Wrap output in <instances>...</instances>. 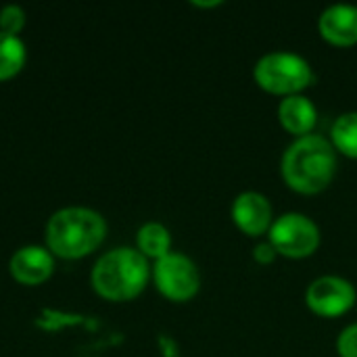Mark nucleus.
Wrapping results in <instances>:
<instances>
[{
    "instance_id": "obj_16",
    "label": "nucleus",
    "mask_w": 357,
    "mask_h": 357,
    "mask_svg": "<svg viewBox=\"0 0 357 357\" xmlns=\"http://www.w3.org/2000/svg\"><path fill=\"white\" fill-rule=\"evenodd\" d=\"M337 354L339 357H357V322L345 326L337 337Z\"/></svg>"
},
{
    "instance_id": "obj_12",
    "label": "nucleus",
    "mask_w": 357,
    "mask_h": 357,
    "mask_svg": "<svg viewBox=\"0 0 357 357\" xmlns=\"http://www.w3.org/2000/svg\"><path fill=\"white\" fill-rule=\"evenodd\" d=\"M136 249L146 259H161L167 253H172V234L169 230L159 222H146L138 228L136 234Z\"/></svg>"
},
{
    "instance_id": "obj_3",
    "label": "nucleus",
    "mask_w": 357,
    "mask_h": 357,
    "mask_svg": "<svg viewBox=\"0 0 357 357\" xmlns=\"http://www.w3.org/2000/svg\"><path fill=\"white\" fill-rule=\"evenodd\" d=\"M107 236L105 218L90 207H65L52 213L46 224V245L52 255L77 259L94 249Z\"/></svg>"
},
{
    "instance_id": "obj_15",
    "label": "nucleus",
    "mask_w": 357,
    "mask_h": 357,
    "mask_svg": "<svg viewBox=\"0 0 357 357\" xmlns=\"http://www.w3.org/2000/svg\"><path fill=\"white\" fill-rule=\"evenodd\" d=\"M25 25V13L17 4H6L0 10V31L17 36Z\"/></svg>"
},
{
    "instance_id": "obj_4",
    "label": "nucleus",
    "mask_w": 357,
    "mask_h": 357,
    "mask_svg": "<svg viewBox=\"0 0 357 357\" xmlns=\"http://www.w3.org/2000/svg\"><path fill=\"white\" fill-rule=\"evenodd\" d=\"M253 79L257 88L272 96L303 94L316 82L312 63L293 50H272L257 59L253 65Z\"/></svg>"
},
{
    "instance_id": "obj_18",
    "label": "nucleus",
    "mask_w": 357,
    "mask_h": 357,
    "mask_svg": "<svg viewBox=\"0 0 357 357\" xmlns=\"http://www.w3.org/2000/svg\"><path fill=\"white\" fill-rule=\"evenodd\" d=\"M224 2L222 0H213V2H192V6H199V8H215V6H222Z\"/></svg>"
},
{
    "instance_id": "obj_2",
    "label": "nucleus",
    "mask_w": 357,
    "mask_h": 357,
    "mask_svg": "<svg viewBox=\"0 0 357 357\" xmlns=\"http://www.w3.org/2000/svg\"><path fill=\"white\" fill-rule=\"evenodd\" d=\"M149 259L132 247H117L98 257L92 268L94 291L109 301H132L149 284Z\"/></svg>"
},
{
    "instance_id": "obj_10",
    "label": "nucleus",
    "mask_w": 357,
    "mask_h": 357,
    "mask_svg": "<svg viewBox=\"0 0 357 357\" xmlns=\"http://www.w3.org/2000/svg\"><path fill=\"white\" fill-rule=\"evenodd\" d=\"M8 268L17 282L33 287V284H42L44 280L50 278V274L54 270V257L46 247L27 245V247H21L19 251H15Z\"/></svg>"
},
{
    "instance_id": "obj_8",
    "label": "nucleus",
    "mask_w": 357,
    "mask_h": 357,
    "mask_svg": "<svg viewBox=\"0 0 357 357\" xmlns=\"http://www.w3.org/2000/svg\"><path fill=\"white\" fill-rule=\"evenodd\" d=\"M230 218L234 226L249 238L268 236L274 224V207L264 192L245 190L234 197L230 207Z\"/></svg>"
},
{
    "instance_id": "obj_6",
    "label": "nucleus",
    "mask_w": 357,
    "mask_h": 357,
    "mask_svg": "<svg viewBox=\"0 0 357 357\" xmlns=\"http://www.w3.org/2000/svg\"><path fill=\"white\" fill-rule=\"evenodd\" d=\"M151 276L157 291L174 303H186L201 291V272L197 264L180 251H172L157 259Z\"/></svg>"
},
{
    "instance_id": "obj_17",
    "label": "nucleus",
    "mask_w": 357,
    "mask_h": 357,
    "mask_svg": "<svg viewBox=\"0 0 357 357\" xmlns=\"http://www.w3.org/2000/svg\"><path fill=\"white\" fill-rule=\"evenodd\" d=\"M251 255H253V261L259 264V266H272L278 259V253H276V249L272 247V243L268 238L261 241V243H257L253 247V253Z\"/></svg>"
},
{
    "instance_id": "obj_13",
    "label": "nucleus",
    "mask_w": 357,
    "mask_h": 357,
    "mask_svg": "<svg viewBox=\"0 0 357 357\" xmlns=\"http://www.w3.org/2000/svg\"><path fill=\"white\" fill-rule=\"evenodd\" d=\"M331 142L335 151L357 161V111L341 113L331 128Z\"/></svg>"
},
{
    "instance_id": "obj_1",
    "label": "nucleus",
    "mask_w": 357,
    "mask_h": 357,
    "mask_svg": "<svg viewBox=\"0 0 357 357\" xmlns=\"http://www.w3.org/2000/svg\"><path fill=\"white\" fill-rule=\"evenodd\" d=\"M339 153L331 138L322 134H310L293 138L280 157V176L287 188L297 195L314 197L324 192L337 178Z\"/></svg>"
},
{
    "instance_id": "obj_5",
    "label": "nucleus",
    "mask_w": 357,
    "mask_h": 357,
    "mask_svg": "<svg viewBox=\"0 0 357 357\" xmlns=\"http://www.w3.org/2000/svg\"><path fill=\"white\" fill-rule=\"evenodd\" d=\"M268 241L276 249L278 257L307 259L320 249L322 232L310 215L301 211H287L274 220Z\"/></svg>"
},
{
    "instance_id": "obj_11",
    "label": "nucleus",
    "mask_w": 357,
    "mask_h": 357,
    "mask_svg": "<svg viewBox=\"0 0 357 357\" xmlns=\"http://www.w3.org/2000/svg\"><path fill=\"white\" fill-rule=\"evenodd\" d=\"M278 121L287 134H291L293 138H303V136L314 134L318 126V109L310 96L293 94V96L280 98Z\"/></svg>"
},
{
    "instance_id": "obj_9",
    "label": "nucleus",
    "mask_w": 357,
    "mask_h": 357,
    "mask_svg": "<svg viewBox=\"0 0 357 357\" xmlns=\"http://www.w3.org/2000/svg\"><path fill=\"white\" fill-rule=\"evenodd\" d=\"M318 33L324 42L337 48H351L357 44L356 4H331L318 17Z\"/></svg>"
},
{
    "instance_id": "obj_7",
    "label": "nucleus",
    "mask_w": 357,
    "mask_h": 357,
    "mask_svg": "<svg viewBox=\"0 0 357 357\" xmlns=\"http://www.w3.org/2000/svg\"><path fill=\"white\" fill-rule=\"evenodd\" d=\"M357 301V291L351 280L335 274L318 276L305 291L307 310L324 320H335L354 310Z\"/></svg>"
},
{
    "instance_id": "obj_14",
    "label": "nucleus",
    "mask_w": 357,
    "mask_h": 357,
    "mask_svg": "<svg viewBox=\"0 0 357 357\" xmlns=\"http://www.w3.org/2000/svg\"><path fill=\"white\" fill-rule=\"evenodd\" d=\"M25 63V44L19 36L0 31V79H8L21 71Z\"/></svg>"
}]
</instances>
